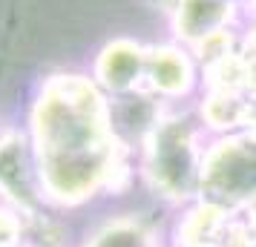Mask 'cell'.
Wrapping results in <instances>:
<instances>
[{"label": "cell", "instance_id": "obj_4", "mask_svg": "<svg viewBox=\"0 0 256 247\" xmlns=\"http://www.w3.org/2000/svg\"><path fill=\"white\" fill-rule=\"evenodd\" d=\"M18 236V224L9 213H0V247H12Z\"/></svg>", "mask_w": 256, "mask_h": 247}, {"label": "cell", "instance_id": "obj_3", "mask_svg": "<svg viewBox=\"0 0 256 247\" xmlns=\"http://www.w3.org/2000/svg\"><path fill=\"white\" fill-rule=\"evenodd\" d=\"M152 78L164 89H178L184 83V63H182V58H176L173 52L156 55V60H152Z\"/></svg>", "mask_w": 256, "mask_h": 247}, {"label": "cell", "instance_id": "obj_2", "mask_svg": "<svg viewBox=\"0 0 256 247\" xmlns=\"http://www.w3.org/2000/svg\"><path fill=\"white\" fill-rule=\"evenodd\" d=\"M138 49H132L130 43H116V46H110L104 52V58H101V75H104V81L110 86H127L136 75H138Z\"/></svg>", "mask_w": 256, "mask_h": 247}, {"label": "cell", "instance_id": "obj_1", "mask_svg": "<svg viewBox=\"0 0 256 247\" xmlns=\"http://www.w3.org/2000/svg\"><path fill=\"white\" fill-rule=\"evenodd\" d=\"M40 176L60 199H78L106 170V130L98 95L78 78H58L35 112Z\"/></svg>", "mask_w": 256, "mask_h": 247}]
</instances>
